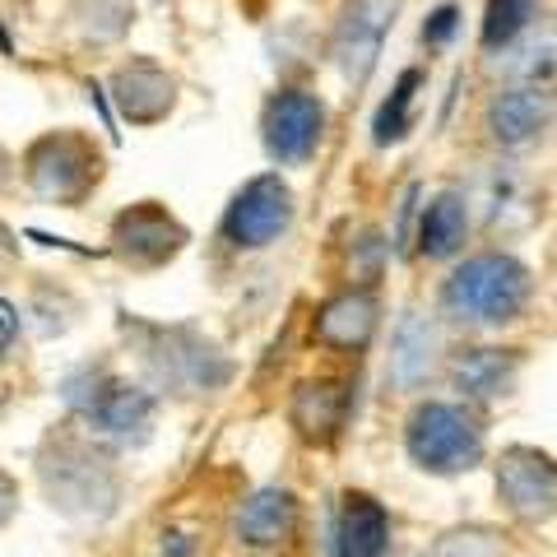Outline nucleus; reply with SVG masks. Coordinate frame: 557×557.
<instances>
[{
	"label": "nucleus",
	"instance_id": "7",
	"mask_svg": "<svg viewBox=\"0 0 557 557\" xmlns=\"http://www.w3.org/2000/svg\"><path fill=\"white\" fill-rule=\"evenodd\" d=\"M399 5H405V0H348L344 5L335 38H330V57L339 61L344 79L362 84L372 75V65L381 57V38L391 33Z\"/></svg>",
	"mask_w": 557,
	"mask_h": 557
},
{
	"label": "nucleus",
	"instance_id": "6",
	"mask_svg": "<svg viewBox=\"0 0 557 557\" xmlns=\"http://www.w3.org/2000/svg\"><path fill=\"white\" fill-rule=\"evenodd\" d=\"M145 368L159 386L177 395H200L228 381V362L209 339L190 335V330H153L145 344Z\"/></svg>",
	"mask_w": 557,
	"mask_h": 557
},
{
	"label": "nucleus",
	"instance_id": "13",
	"mask_svg": "<svg viewBox=\"0 0 557 557\" xmlns=\"http://www.w3.org/2000/svg\"><path fill=\"white\" fill-rule=\"evenodd\" d=\"M386 548H391V520L381 511V502L348 493L335 520V553L339 557H386Z\"/></svg>",
	"mask_w": 557,
	"mask_h": 557
},
{
	"label": "nucleus",
	"instance_id": "20",
	"mask_svg": "<svg viewBox=\"0 0 557 557\" xmlns=\"http://www.w3.org/2000/svg\"><path fill=\"white\" fill-rule=\"evenodd\" d=\"M456 386L474 399H497L516 386V358L497 348H474L456 362Z\"/></svg>",
	"mask_w": 557,
	"mask_h": 557
},
{
	"label": "nucleus",
	"instance_id": "1",
	"mask_svg": "<svg viewBox=\"0 0 557 557\" xmlns=\"http://www.w3.org/2000/svg\"><path fill=\"white\" fill-rule=\"evenodd\" d=\"M530 298V274L511 256H474L450 274L442 293L446 317L465 325H502L511 321Z\"/></svg>",
	"mask_w": 557,
	"mask_h": 557
},
{
	"label": "nucleus",
	"instance_id": "12",
	"mask_svg": "<svg viewBox=\"0 0 557 557\" xmlns=\"http://www.w3.org/2000/svg\"><path fill=\"white\" fill-rule=\"evenodd\" d=\"M112 98H116V108L126 121L149 126V121H163L172 112L177 84H172V75H163L153 61H131L112 75Z\"/></svg>",
	"mask_w": 557,
	"mask_h": 557
},
{
	"label": "nucleus",
	"instance_id": "21",
	"mask_svg": "<svg viewBox=\"0 0 557 557\" xmlns=\"http://www.w3.org/2000/svg\"><path fill=\"white\" fill-rule=\"evenodd\" d=\"M539 20V0H487V24H483V47H511L520 33Z\"/></svg>",
	"mask_w": 557,
	"mask_h": 557
},
{
	"label": "nucleus",
	"instance_id": "24",
	"mask_svg": "<svg viewBox=\"0 0 557 557\" xmlns=\"http://www.w3.org/2000/svg\"><path fill=\"white\" fill-rule=\"evenodd\" d=\"M413 89H418V70H405V75H399V84H395V94H391V102H386V108H381V116H376V145H391V139H399V135L409 131Z\"/></svg>",
	"mask_w": 557,
	"mask_h": 557
},
{
	"label": "nucleus",
	"instance_id": "15",
	"mask_svg": "<svg viewBox=\"0 0 557 557\" xmlns=\"http://www.w3.org/2000/svg\"><path fill=\"white\" fill-rule=\"evenodd\" d=\"M442 335L428 317H405L395 330V354H391V381L399 391H418L437 368Z\"/></svg>",
	"mask_w": 557,
	"mask_h": 557
},
{
	"label": "nucleus",
	"instance_id": "27",
	"mask_svg": "<svg viewBox=\"0 0 557 557\" xmlns=\"http://www.w3.org/2000/svg\"><path fill=\"white\" fill-rule=\"evenodd\" d=\"M5 177H10V159L0 153V186H5Z\"/></svg>",
	"mask_w": 557,
	"mask_h": 557
},
{
	"label": "nucleus",
	"instance_id": "5",
	"mask_svg": "<svg viewBox=\"0 0 557 557\" xmlns=\"http://www.w3.org/2000/svg\"><path fill=\"white\" fill-rule=\"evenodd\" d=\"M65 399L70 409H79L98 432L108 437H145L149 423H153V395L139 391V386H126L108 372H84V376H70L65 381Z\"/></svg>",
	"mask_w": 557,
	"mask_h": 557
},
{
	"label": "nucleus",
	"instance_id": "8",
	"mask_svg": "<svg viewBox=\"0 0 557 557\" xmlns=\"http://www.w3.org/2000/svg\"><path fill=\"white\" fill-rule=\"evenodd\" d=\"M288 219H293V190L270 172V177H256L237 190L228 219H223V237L233 247H265V242H274L288 228Z\"/></svg>",
	"mask_w": 557,
	"mask_h": 557
},
{
	"label": "nucleus",
	"instance_id": "18",
	"mask_svg": "<svg viewBox=\"0 0 557 557\" xmlns=\"http://www.w3.org/2000/svg\"><path fill=\"white\" fill-rule=\"evenodd\" d=\"M344 409H348V395L335 386V381H307L298 391V399H293V423H298L302 437L325 442L339 432Z\"/></svg>",
	"mask_w": 557,
	"mask_h": 557
},
{
	"label": "nucleus",
	"instance_id": "16",
	"mask_svg": "<svg viewBox=\"0 0 557 557\" xmlns=\"http://www.w3.org/2000/svg\"><path fill=\"white\" fill-rule=\"evenodd\" d=\"M548 121H553V94H544L539 84L502 94L493 108H487V126H493V135L502 145H525V139H534L548 126Z\"/></svg>",
	"mask_w": 557,
	"mask_h": 557
},
{
	"label": "nucleus",
	"instance_id": "23",
	"mask_svg": "<svg viewBox=\"0 0 557 557\" xmlns=\"http://www.w3.org/2000/svg\"><path fill=\"white\" fill-rule=\"evenodd\" d=\"M75 20H79V28L89 33V38L112 42V38H121V33L131 28V5L126 0H79Z\"/></svg>",
	"mask_w": 557,
	"mask_h": 557
},
{
	"label": "nucleus",
	"instance_id": "3",
	"mask_svg": "<svg viewBox=\"0 0 557 557\" xmlns=\"http://www.w3.org/2000/svg\"><path fill=\"white\" fill-rule=\"evenodd\" d=\"M24 177L47 205H79L102 177V159L79 135H47L24 153Z\"/></svg>",
	"mask_w": 557,
	"mask_h": 557
},
{
	"label": "nucleus",
	"instance_id": "26",
	"mask_svg": "<svg viewBox=\"0 0 557 557\" xmlns=\"http://www.w3.org/2000/svg\"><path fill=\"white\" fill-rule=\"evenodd\" d=\"M14 507H20V483H14L5 469H0V525L14 516Z\"/></svg>",
	"mask_w": 557,
	"mask_h": 557
},
{
	"label": "nucleus",
	"instance_id": "22",
	"mask_svg": "<svg viewBox=\"0 0 557 557\" xmlns=\"http://www.w3.org/2000/svg\"><path fill=\"white\" fill-rule=\"evenodd\" d=\"M432 557H507V544H502V534L487 530V525H460V530H446L437 539Z\"/></svg>",
	"mask_w": 557,
	"mask_h": 557
},
{
	"label": "nucleus",
	"instance_id": "9",
	"mask_svg": "<svg viewBox=\"0 0 557 557\" xmlns=\"http://www.w3.org/2000/svg\"><path fill=\"white\" fill-rule=\"evenodd\" d=\"M497 493L507 511L520 520H548L557 516V465L530 446H511L497 460Z\"/></svg>",
	"mask_w": 557,
	"mask_h": 557
},
{
	"label": "nucleus",
	"instance_id": "25",
	"mask_svg": "<svg viewBox=\"0 0 557 557\" xmlns=\"http://www.w3.org/2000/svg\"><path fill=\"white\" fill-rule=\"evenodd\" d=\"M450 33H456V5H442L432 14V24L423 28V42H446Z\"/></svg>",
	"mask_w": 557,
	"mask_h": 557
},
{
	"label": "nucleus",
	"instance_id": "17",
	"mask_svg": "<svg viewBox=\"0 0 557 557\" xmlns=\"http://www.w3.org/2000/svg\"><path fill=\"white\" fill-rule=\"evenodd\" d=\"M372 330H376V302L368 293H344V298L330 302L317 321V335L335 348H362L372 339Z\"/></svg>",
	"mask_w": 557,
	"mask_h": 557
},
{
	"label": "nucleus",
	"instance_id": "4",
	"mask_svg": "<svg viewBox=\"0 0 557 557\" xmlns=\"http://www.w3.org/2000/svg\"><path fill=\"white\" fill-rule=\"evenodd\" d=\"M42 487H47L51 507L75 511V516H94V511L102 516V511H112V502H116L112 465L79 442H57L47 450L42 456Z\"/></svg>",
	"mask_w": 557,
	"mask_h": 557
},
{
	"label": "nucleus",
	"instance_id": "19",
	"mask_svg": "<svg viewBox=\"0 0 557 557\" xmlns=\"http://www.w3.org/2000/svg\"><path fill=\"white\" fill-rule=\"evenodd\" d=\"M465 233H469V205H465V196H456V190H446V196H437L428 205L423 228H418V247L442 260V256H456L465 247Z\"/></svg>",
	"mask_w": 557,
	"mask_h": 557
},
{
	"label": "nucleus",
	"instance_id": "10",
	"mask_svg": "<svg viewBox=\"0 0 557 557\" xmlns=\"http://www.w3.org/2000/svg\"><path fill=\"white\" fill-rule=\"evenodd\" d=\"M182 242H186V228L163 205H135L126 214H116V223H112V247L135 270L168 265V260L182 251Z\"/></svg>",
	"mask_w": 557,
	"mask_h": 557
},
{
	"label": "nucleus",
	"instance_id": "14",
	"mask_svg": "<svg viewBox=\"0 0 557 557\" xmlns=\"http://www.w3.org/2000/svg\"><path fill=\"white\" fill-rule=\"evenodd\" d=\"M293 530H298V502H293V493H284V487H260L237 516V534H242V544H251V548L288 544Z\"/></svg>",
	"mask_w": 557,
	"mask_h": 557
},
{
	"label": "nucleus",
	"instance_id": "11",
	"mask_svg": "<svg viewBox=\"0 0 557 557\" xmlns=\"http://www.w3.org/2000/svg\"><path fill=\"white\" fill-rule=\"evenodd\" d=\"M325 135V108L321 98L302 89L278 94L265 108V149L278 163H307Z\"/></svg>",
	"mask_w": 557,
	"mask_h": 557
},
{
	"label": "nucleus",
	"instance_id": "2",
	"mask_svg": "<svg viewBox=\"0 0 557 557\" xmlns=\"http://www.w3.org/2000/svg\"><path fill=\"white\" fill-rule=\"evenodd\" d=\"M405 446L432 474H460L483 460V432L460 405H423L409 418Z\"/></svg>",
	"mask_w": 557,
	"mask_h": 557
}]
</instances>
